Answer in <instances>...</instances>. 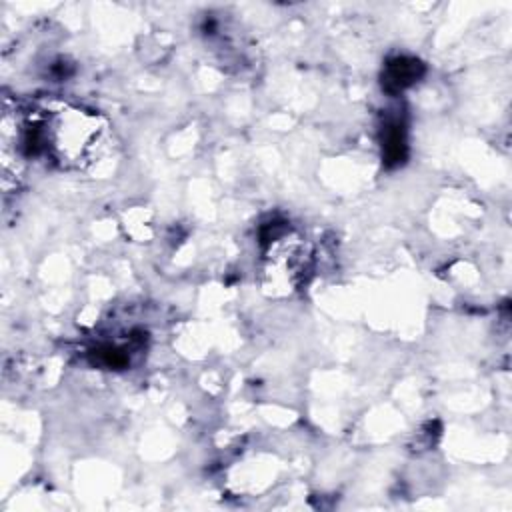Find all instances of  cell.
<instances>
[{"label":"cell","mask_w":512,"mask_h":512,"mask_svg":"<svg viewBox=\"0 0 512 512\" xmlns=\"http://www.w3.org/2000/svg\"><path fill=\"white\" fill-rule=\"evenodd\" d=\"M418 70H420V64L416 60L398 58L388 64L384 84L388 90H400L418 78Z\"/></svg>","instance_id":"obj_3"},{"label":"cell","mask_w":512,"mask_h":512,"mask_svg":"<svg viewBox=\"0 0 512 512\" xmlns=\"http://www.w3.org/2000/svg\"><path fill=\"white\" fill-rule=\"evenodd\" d=\"M310 252L306 242L288 230L272 234L264 250V280L272 292H292L308 272Z\"/></svg>","instance_id":"obj_2"},{"label":"cell","mask_w":512,"mask_h":512,"mask_svg":"<svg viewBox=\"0 0 512 512\" xmlns=\"http://www.w3.org/2000/svg\"><path fill=\"white\" fill-rule=\"evenodd\" d=\"M28 154L46 150L66 170H90L110 152V130L94 110L58 104L20 136Z\"/></svg>","instance_id":"obj_1"}]
</instances>
